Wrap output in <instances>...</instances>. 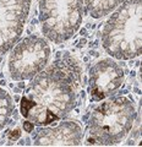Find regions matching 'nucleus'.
Instances as JSON below:
<instances>
[{"label":"nucleus","mask_w":142,"mask_h":147,"mask_svg":"<svg viewBox=\"0 0 142 147\" xmlns=\"http://www.w3.org/2000/svg\"><path fill=\"white\" fill-rule=\"evenodd\" d=\"M80 81L81 69L74 59H57L26 88L20 103L22 117L37 126L61 120L76 105Z\"/></svg>","instance_id":"obj_1"},{"label":"nucleus","mask_w":142,"mask_h":147,"mask_svg":"<svg viewBox=\"0 0 142 147\" xmlns=\"http://www.w3.org/2000/svg\"><path fill=\"white\" fill-rule=\"evenodd\" d=\"M102 44L112 58L130 60L141 53V0H125L102 32Z\"/></svg>","instance_id":"obj_2"},{"label":"nucleus","mask_w":142,"mask_h":147,"mask_svg":"<svg viewBox=\"0 0 142 147\" xmlns=\"http://www.w3.org/2000/svg\"><path fill=\"white\" fill-rule=\"evenodd\" d=\"M135 118L132 100L118 96L99 104L92 112L88 121L90 134L99 145H116L130 132Z\"/></svg>","instance_id":"obj_3"},{"label":"nucleus","mask_w":142,"mask_h":147,"mask_svg":"<svg viewBox=\"0 0 142 147\" xmlns=\"http://www.w3.org/2000/svg\"><path fill=\"white\" fill-rule=\"evenodd\" d=\"M83 0H39V22L43 34L60 44L70 39L82 24Z\"/></svg>","instance_id":"obj_4"},{"label":"nucleus","mask_w":142,"mask_h":147,"mask_svg":"<svg viewBox=\"0 0 142 147\" xmlns=\"http://www.w3.org/2000/svg\"><path fill=\"white\" fill-rule=\"evenodd\" d=\"M50 47L43 37L28 36L15 45L9 57V72L12 80H32L47 66Z\"/></svg>","instance_id":"obj_5"},{"label":"nucleus","mask_w":142,"mask_h":147,"mask_svg":"<svg viewBox=\"0 0 142 147\" xmlns=\"http://www.w3.org/2000/svg\"><path fill=\"white\" fill-rule=\"evenodd\" d=\"M32 0H0V55L9 52L24 32Z\"/></svg>","instance_id":"obj_6"},{"label":"nucleus","mask_w":142,"mask_h":147,"mask_svg":"<svg viewBox=\"0 0 142 147\" xmlns=\"http://www.w3.org/2000/svg\"><path fill=\"white\" fill-rule=\"evenodd\" d=\"M125 80L124 69L113 59H102L90 70V96L93 100H102L114 94Z\"/></svg>","instance_id":"obj_7"},{"label":"nucleus","mask_w":142,"mask_h":147,"mask_svg":"<svg viewBox=\"0 0 142 147\" xmlns=\"http://www.w3.org/2000/svg\"><path fill=\"white\" fill-rule=\"evenodd\" d=\"M34 146H79L82 129L75 121H63L55 126H43L32 135Z\"/></svg>","instance_id":"obj_8"},{"label":"nucleus","mask_w":142,"mask_h":147,"mask_svg":"<svg viewBox=\"0 0 142 147\" xmlns=\"http://www.w3.org/2000/svg\"><path fill=\"white\" fill-rule=\"evenodd\" d=\"M125 0H85L86 10L92 17L100 18L110 13Z\"/></svg>","instance_id":"obj_9"},{"label":"nucleus","mask_w":142,"mask_h":147,"mask_svg":"<svg viewBox=\"0 0 142 147\" xmlns=\"http://www.w3.org/2000/svg\"><path fill=\"white\" fill-rule=\"evenodd\" d=\"M13 110H15V104L12 102L11 96L0 87V131L10 123Z\"/></svg>","instance_id":"obj_10"},{"label":"nucleus","mask_w":142,"mask_h":147,"mask_svg":"<svg viewBox=\"0 0 142 147\" xmlns=\"http://www.w3.org/2000/svg\"><path fill=\"white\" fill-rule=\"evenodd\" d=\"M24 127H25V130H26L27 132H31L32 130H33V124L27 120V121L24 123Z\"/></svg>","instance_id":"obj_11"}]
</instances>
